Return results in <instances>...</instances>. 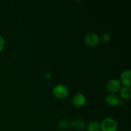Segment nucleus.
Segmentation results:
<instances>
[{
	"mask_svg": "<svg viewBox=\"0 0 131 131\" xmlns=\"http://www.w3.org/2000/svg\"><path fill=\"white\" fill-rule=\"evenodd\" d=\"M100 128L101 131H117L118 124L112 118H106L101 123Z\"/></svg>",
	"mask_w": 131,
	"mask_h": 131,
	"instance_id": "f257e3e1",
	"label": "nucleus"
},
{
	"mask_svg": "<svg viewBox=\"0 0 131 131\" xmlns=\"http://www.w3.org/2000/svg\"><path fill=\"white\" fill-rule=\"evenodd\" d=\"M52 94L58 99H64L69 95V89L64 84H57L52 89Z\"/></svg>",
	"mask_w": 131,
	"mask_h": 131,
	"instance_id": "f03ea898",
	"label": "nucleus"
},
{
	"mask_svg": "<svg viewBox=\"0 0 131 131\" xmlns=\"http://www.w3.org/2000/svg\"><path fill=\"white\" fill-rule=\"evenodd\" d=\"M121 88V83L120 81L116 79H110L106 84V89L110 93H116L120 92Z\"/></svg>",
	"mask_w": 131,
	"mask_h": 131,
	"instance_id": "7ed1b4c3",
	"label": "nucleus"
},
{
	"mask_svg": "<svg viewBox=\"0 0 131 131\" xmlns=\"http://www.w3.org/2000/svg\"><path fill=\"white\" fill-rule=\"evenodd\" d=\"M84 42L88 47H96L100 43V37L95 33H89L85 35Z\"/></svg>",
	"mask_w": 131,
	"mask_h": 131,
	"instance_id": "20e7f679",
	"label": "nucleus"
},
{
	"mask_svg": "<svg viewBox=\"0 0 131 131\" xmlns=\"http://www.w3.org/2000/svg\"><path fill=\"white\" fill-rule=\"evenodd\" d=\"M104 101L107 105L112 107L118 106L121 105L122 101L116 93H109L105 97Z\"/></svg>",
	"mask_w": 131,
	"mask_h": 131,
	"instance_id": "39448f33",
	"label": "nucleus"
},
{
	"mask_svg": "<svg viewBox=\"0 0 131 131\" xmlns=\"http://www.w3.org/2000/svg\"><path fill=\"white\" fill-rule=\"evenodd\" d=\"M120 83L125 87L130 88L131 86V70L129 69L125 70L121 73L120 76Z\"/></svg>",
	"mask_w": 131,
	"mask_h": 131,
	"instance_id": "423d86ee",
	"label": "nucleus"
},
{
	"mask_svg": "<svg viewBox=\"0 0 131 131\" xmlns=\"http://www.w3.org/2000/svg\"><path fill=\"white\" fill-rule=\"evenodd\" d=\"M72 102V104L75 107H82L84 106L86 102V97L83 93H77L73 97Z\"/></svg>",
	"mask_w": 131,
	"mask_h": 131,
	"instance_id": "0eeeda50",
	"label": "nucleus"
},
{
	"mask_svg": "<svg viewBox=\"0 0 131 131\" xmlns=\"http://www.w3.org/2000/svg\"><path fill=\"white\" fill-rule=\"evenodd\" d=\"M120 94L122 98L125 100H129L131 97V89L128 87H122L120 90Z\"/></svg>",
	"mask_w": 131,
	"mask_h": 131,
	"instance_id": "6e6552de",
	"label": "nucleus"
},
{
	"mask_svg": "<svg viewBox=\"0 0 131 131\" xmlns=\"http://www.w3.org/2000/svg\"><path fill=\"white\" fill-rule=\"evenodd\" d=\"M70 125L74 129L77 130H83L85 128V123L81 120H74L70 124Z\"/></svg>",
	"mask_w": 131,
	"mask_h": 131,
	"instance_id": "1a4fd4ad",
	"label": "nucleus"
},
{
	"mask_svg": "<svg viewBox=\"0 0 131 131\" xmlns=\"http://www.w3.org/2000/svg\"><path fill=\"white\" fill-rule=\"evenodd\" d=\"M88 131H101L100 128V124L98 122L92 121L88 124L87 126Z\"/></svg>",
	"mask_w": 131,
	"mask_h": 131,
	"instance_id": "9d476101",
	"label": "nucleus"
},
{
	"mask_svg": "<svg viewBox=\"0 0 131 131\" xmlns=\"http://www.w3.org/2000/svg\"><path fill=\"white\" fill-rule=\"evenodd\" d=\"M111 35L109 33H104L102 35L101 38H100V41L104 43H108L110 40H111Z\"/></svg>",
	"mask_w": 131,
	"mask_h": 131,
	"instance_id": "9b49d317",
	"label": "nucleus"
},
{
	"mask_svg": "<svg viewBox=\"0 0 131 131\" xmlns=\"http://www.w3.org/2000/svg\"><path fill=\"white\" fill-rule=\"evenodd\" d=\"M69 122L66 120H63L59 122L58 126L60 129H67L68 127L69 126Z\"/></svg>",
	"mask_w": 131,
	"mask_h": 131,
	"instance_id": "f8f14e48",
	"label": "nucleus"
},
{
	"mask_svg": "<svg viewBox=\"0 0 131 131\" xmlns=\"http://www.w3.org/2000/svg\"><path fill=\"white\" fill-rule=\"evenodd\" d=\"M4 46H5V40L3 37L0 35V52L3 49Z\"/></svg>",
	"mask_w": 131,
	"mask_h": 131,
	"instance_id": "ddd939ff",
	"label": "nucleus"
},
{
	"mask_svg": "<svg viewBox=\"0 0 131 131\" xmlns=\"http://www.w3.org/2000/svg\"><path fill=\"white\" fill-rule=\"evenodd\" d=\"M45 78L47 79H48V80H50V79L52 78V74H51V73L49 72H47L45 74Z\"/></svg>",
	"mask_w": 131,
	"mask_h": 131,
	"instance_id": "4468645a",
	"label": "nucleus"
}]
</instances>
